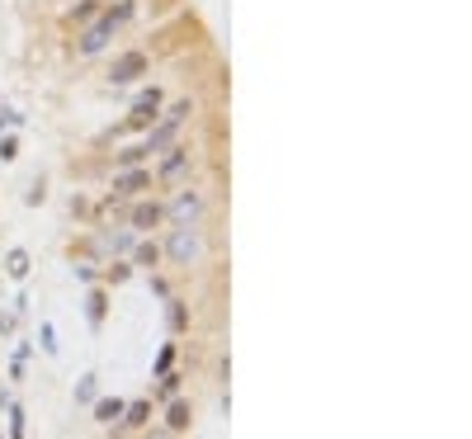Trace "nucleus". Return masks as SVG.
Returning <instances> with one entry per match:
<instances>
[{"label": "nucleus", "instance_id": "obj_17", "mask_svg": "<svg viewBox=\"0 0 472 439\" xmlns=\"http://www.w3.org/2000/svg\"><path fill=\"white\" fill-rule=\"evenodd\" d=\"M95 15H100L95 0H80V5H71V24H90Z\"/></svg>", "mask_w": 472, "mask_h": 439}, {"label": "nucleus", "instance_id": "obj_19", "mask_svg": "<svg viewBox=\"0 0 472 439\" xmlns=\"http://www.w3.org/2000/svg\"><path fill=\"white\" fill-rule=\"evenodd\" d=\"M171 360H175V345H165V350L156 354V378H161V373H171Z\"/></svg>", "mask_w": 472, "mask_h": 439}, {"label": "nucleus", "instance_id": "obj_5", "mask_svg": "<svg viewBox=\"0 0 472 439\" xmlns=\"http://www.w3.org/2000/svg\"><path fill=\"white\" fill-rule=\"evenodd\" d=\"M165 217H171L175 227H194V223L204 217V199L194 194V189H180V194H175V204L165 208Z\"/></svg>", "mask_w": 472, "mask_h": 439}, {"label": "nucleus", "instance_id": "obj_1", "mask_svg": "<svg viewBox=\"0 0 472 439\" xmlns=\"http://www.w3.org/2000/svg\"><path fill=\"white\" fill-rule=\"evenodd\" d=\"M132 10H137L132 0H119L114 10H104V15L90 24V29L76 38V52H80V57H95V52H104V47H109V38H114V34L123 29V24L132 19Z\"/></svg>", "mask_w": 472, "mask_h": 439}, {"label": "nucleus", "instance_id": "obj_18", "mask_svg": "<svg viewBox=\"0 0 472 439\" xmlns=\"http://www.w3.org/2000/svg\"><path fill=\"white\" fill-rule=\"evenodd\" d=\"M76 402H95V373H86L76 382Z\"/></svg>", "mask_w": 472, "mask_h": 439}, {"label": "nucleus", "instance_id": "obj_8", "mask_svg": "<svg viewBox=\"0 0 472 439\" xmlns=\"http://www.w3.org/2000/svg\"><path fill=\"white\" fill-rule=\"evenodd\" d=\"M142 189H152V171H142V166H128V171L114 175V199L142 194Z\"/></svg>", "mask_w": 472, "mask_h": 439}, {"label": "nucleus", "instance_id": "obj_2", "mask_svg": "<svg viewBox=\"0 0 472 439\" xmlns=\"http://www.w3.org/2000/svg\"><path fill=\"white\" fill-rule=\"evenodd\" d=\"M189 114H194V104H189V99H175V104L165 109V114H161V119L147 128V142H142V152H147V156L165 152V147L175 142V132L184 128V119H189Z\"/></svg>", "mask_w": 472, "mask_h": 439}, {"label": "nucleus", "instance_id": "obj_20", "mask_svg": "<svg viewBox=\"0 0 472 439\" xmlns=\"http://www.w3.org/2000/svg\"><path fill=\"white\" fill-rule=\"evenodd\" d=\"M180 392V373H161V397H175Z\"/></svg>", "mask_w": 472, "mask_h": 439}, {"label": "nucleus", "instance_id": "obj_15", "mask_svg": "<svg viewBox=\"0 0 472 439\" xmlns=\"http://www.w3.org/2000/svg\"><path fill=\"white\" fill-rule=\"evenodd\" d=\"M86 317H90V326L100 331V321H104V293H100V288H95V293L86 298Z\"/></svg>", "mask_w": 472, "mask_h": 439}, {"label": "nucleus", "instance_id": "obj_21", "mask_svg": "<svg viewBox=\"0 0 472 439\" xmlns=\"http://www.w3.org/2000/svg\"><path fill=\"white\" fill-rule=\"evenodd\" d=\"M10 439H24V411L10 406Z\"/></svg>", "mask_w": 472, "mask_h": 439}, {"label": "nucleus", "instance_id": "obj_7", "mask_svg": "<svg viewBox=\"0 0 472 439\" xmlns=\"http://www.w3.org/2000/svg\"><path fill=\"white\" fill-rule=\"evenodd\" d=\"M184 171H189V147L171 142V147H165V161L156 166V180H161V184H180Z\"/></svg>", "mask_w": 472, "mask_h": 439}, {"label": "nucleus", "instance_id": "obj_16", "mask_svg": "<svg viewBox=\"0 0 472 439\" xmlns=\"http://www.w3.org/2000/svg\"><path fill=\"white\" fill-rule=\"evenodd\" d=\"M189 416H194L189 402H171V416H165V421H171V430H184V425H189Z\"/></svg>", "mask_w": 472, "mask_h": 439}, {"label": "nucleus", "instance_id": "obj_3", "mask_svg": "<svg viewBox=\"0 0 472 439\" xmlns=\"http://www.w3.org/2000/svg\"><path fill=\"white\" fill-rule=\"evenodd\" d=\"M161 104H165V95H161L156 86H147L142 95L132 99V109H128V119H123V132H137V128H152V123L161 119Z\"/></svg>", "mask_w": 472, "mask_h": 439}, {"label": "nucleus", "instance_id": "obj_12", "mask_svg": "<svg viewBox=\"0 0 472 439\" xmlns=\"http://www.w3.org/2000/svg\"><path fill=\"white\" fill-rule=\"evenodd\" d=\"M123 406H128V402H119V397L95 402V421H104V425H109V421H119V416H123Z\"/></svg>", "mask_w": 472, "mask_h": 439}, {"label": "nucleus", "instance_id": "obj_25", "mask_svg": "<svg viewBox=\"0 0 472 439\" xmlns=\"http://www.w3.org/2000/svg\"><path fill=\"white\" fill-rule=\"evenodd\" d=\"M147 439H171V434H165V430H152V434H147Z\"/></svg>", "mask_w": 472, "mask_h": 439}, {"label": "nucleus", "instance_id": "obj_14", "mask_svg": "<svg viewBox=\"0 0 472 439\" xmlns=\"http://www.w3.org/2000/svg\"><path fill=\"white\" fill-rule=\"evenodd\" d=\"M123 421H128V425H147V421H152V402H132V406H123Z\"/></svg>", "mask_w": 472, "mask_h": 439}, {"label": "nucleus", "instance_id": "obj_6", "mask_svg": "<svg viewBox=\"0 0 472 439\" xmlns=\"http://www.w3.org/2000/svg\"><path fill=\"white\" fill-rule=\"evenodd\" d=\"M165 256H171L175 265H189L194 256H199V232H194V227H171V241H165Z\"/></svg>", "mask_w": 472, "mask_h": 439}, {"label": "nucleus", "instance_id": "obj_24", "mask_svg": "<svg viewBox=\"0 0 472 439\" xmlns=\"http://www.w3.org/2000/svg\"><path fill=\"white\" fill-rule=\"evenodd\" d=\"M43 350H47V354H58V340H52V326H47V321H43Z\"/></svg>", "mask_w": 472, "mask_h": 439}, {"label": "nucleus", "instance_id": "obj_23", "mask_svg": "<svg viewBox=\"0 0 472 439\" xmlns=\"http://www.w3.org/2000/svg\"><path fill=\"white\" fill-rule=\"evenodd\" d=\"M128 274H132V265H109V284H123Z\"/></svg>", "mask_w": 472, "mask_h": 439}, {"label": "nucleus", "instance_id": "obj_9", "mask_svg": "<svg viewBox=\"0 0 472 439\" xmlns=\"http://www.w3.org/2000/svg\"><path fill=\"white\" fill-rule=\"evenodd\" d=\"M161 223H165V208H161L156 199H152V204H137V208L128 213V227H132V232H152V227H161Z\"/></svg>", "mask_w": 472, "mask_h": 439}, {"label": "nucleus", "instance_id": "obj_22", "mask_svg": "<svg viewBox=\"0 0 472 439\" xmlns=\"http://www.w3.org/2000/svg\"><path fill=\"white\" fill-rule=\"evenodd\" d=\"M19 156V142L15 137H0V161H15Z\"/></svg>", "mask_w": 472, "mask_h": 439}, {"label": "nucleus", "instance_id": "obj_4", "mask_svg": "<svg viewBox=\"0 0 472 439\" xmlns=\"http://www.w3.org/2000/svg\"><path fill=\"white\" fill-rule=\"evenodd\" d=\"M152 71V57H147V52H123V57L114 62V67H109V86H132V80L137 76H147Z\"/></svg>", "mask_w": 472, "mask_h": 439}, {"label": "nucleus", "instance_id": "obj_10", "mask_svg": "<svg viewBox=\"0 0 472 439\" xmlns=\"http://www.w3.org/2000/svg\"><path fill=\"white\" fill-rule=\"evenodd\" d=\"M132 265L156 269V265H161V246H156V241H137V246H132Z\"/></svg>", "mask_w": 472, "mask_h": 439}, {"label": "nucleus", "instance_id": "obj_13", "mask_svg": "<svg viewBox=\"0 0 472 439\" xmlns=\"http://www.w3.org/2000/svg\"><path fill=\"white\" fill-rule=\"evenodd\" d=\"M5 274H10V279H29V256L10 251V256H5Z\"/></svg>", "mask_w": 472, "mask_h": 439}, {"label": "nucleus", "instance_id": "obj_11", "mask_svg": "<svg viewBox=\"0 0 472 439\" xmlns=\"http://www.w3.org/2000/svg\"><path fill=\"white\" fill-rule=\"evenodd\" d=\"M165 321H171V331H184L189 326V312H184L180 298H165Z\"/></svg>", "mask_w": 472, "mask_h": 439}]
</instances>
